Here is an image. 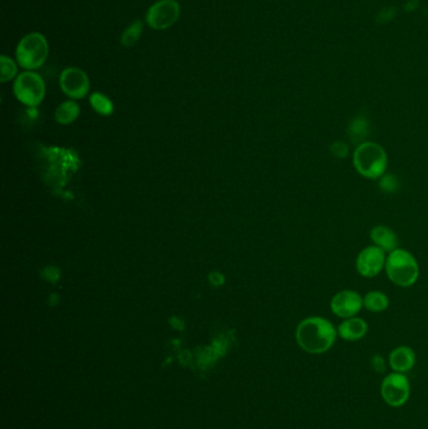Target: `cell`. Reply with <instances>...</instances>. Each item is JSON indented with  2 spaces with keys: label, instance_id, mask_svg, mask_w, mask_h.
Returning <instances> with one entry per match:
<instances>
[{
  "label": "cell",
  "instance_id": "cell-1",
  "mask_svg": "<svg viewBox=\"0 0 428 429\" xmlns=\"http://www.w3.org/2000/svg\"><path fill=\"white\" fill-rule=\"evenodd\" d=\"M338 331L333 324L323 317H305L298 324L296 339L298 345L309 354H323L333 348Z\"/></svg>",
  "mask_w": 428,
  "mask_h": 429
},
{
  "label": "cell",
  "instance_id": "cell-2",
  "mask_svg": "<svg viewBox=\"0 0 428 429\" xmlns=\"http://www.w3.org/2000/svg\"><path fill=\"white\" fill-rule=\"evenodd\" d=\"M353 167L367 180H379L387 174L388 155L385 149L376 142L359 143L352 157Z\"/></svg>",
  "mask_w": 428,
  "mask_h": 429
},
{
  "label": "cell",
  "instance_id": "cell-3",
  "mask_svg": "<svg viewBox=\"0 0 428 429\" xmlns=\"http://www.w3.org/2000/svg\"><path fill=\"white\" fill-rule=\"evenodd\" d=\"M49 42L40 31L28 33L15 48V61L24 70H37L45 66L49 57Z\"/></svg>",
  "mask_w": 428,
  "mask_h": 429
},
{
  "label": "cell",
  "instance_id": "cell-4",
  "mask_svg": "<svg viewBox=\"0 0 428 429\" xmlns=\"http://www.w3.org/2000/svg\"><path fill=\"white\" fill-rule=\"evenodd\" d=\"M384 271L388 279L399 287H411L420 278L417 259L407 250L399 248L387 255Z\"/></svg>",
  "mask_w": 428,
  "mask_h": 429
},
{
  "label": "cell",
  "instance_id": "cell-5",
  "mask_svg": "<svg viewBox=\"0 0 428 429\" xmlns=\"http://www.w3.org/2000/svg\"><path fill=\"white\" fill-rule=\"evenodd\" d=\"M13 91L22 105L36 108L45 100V80L36 70H23L14 81Z\"/></svg>",
  "mask_w": 428,
  "mask_h": 429
},
{
  "label": "cell",
  "instance_id": "cell-6",
  "mask_svg": "<svg viewBox=\"0 0 428 429\" xmlns=\"http://www.w3.org/2000/svg\"><path fill=\"white\" fill-rule=\"evenodd\" d=\"M181 17V4L177 0H158L146 12L145 22L153 31H166Z\"/></svg>",
  "mask_w": 428,
  "mask_h": 429
},
{
  "label": "cell",
  "instance_id": "cell-7",
  "mask_svg": "<svg viewBox=\"0 0 428 429\" xmlns=\"http://www.w3.org/2000/svg\"><path fill=\"white\" fill-rule=\"evenodd\" d=\"M411 394L407 377L403 373L392 372L384 378L381 384V396L384 402L390 407H402L407 403Z\"/></svg>",
  "mask_w": 428,
  "mask_h": 429
},
{
  "label": "cell",
  "instance_id": "cell-8",
  "mask_svg": "<svg viewBox=\"0 0 428 429\" xmlns=\"http://www.w3.org/2000/svg\"><path fill=\"white\" fill-rule=\"evenodd\" d=\"M59 86L70 100H82L89 93L91 81L89 75L83 69L67 67L59 75Z\"/></svg>",
  "mask_w": 428,
  "mask_h": 429
},
{
  "label": "cell",
  "instance_id": "cell-9",
  "mask_svg": "<svg viewBox=\"0 0 428 429\" xmlns=\"http://www.w3.org/2000/svg\"><path fill=\"white\" fill-rule=\"evenodd\" d=\"M387 253L374 245L362 250L356 259V269L362 278L372 279L381 274L385 268Z\"/></svg>",
  "mask_w": 428,
  "mask_h": 429
},
{
  "label": "cell",
  "instance_id": "cell-10",
  "mask_svg": "<svg viewBox=\"0 0 428 429\" xmlns=\"http://www.w3.org/2000/svg\"><path fill=\"white\" fill-rule=\"evenodd\" d=\"M363 309V298L354 290H340L330 299V310L342 319L357 317Z\"/></svg>",
  "mask_w": 428,
  "mask_h": 429
},
{
  "label": "cell",
  "instance_id": "cell-11",
  "mask_svg": "<svg viewBox=\"0 0 428 429\" xmlns=\"http://www.w3.org/2000/svg\"><path fill=\"white\" fill-rule=\"evenodd\" d=\"M338 336L346 342H357L363 339L368 333V324L365 319L358 317L344 319L337 328Z\"/></svg>",
  "mask_w": 428,
  "mask_h": 429
},
{
  "label": "cell",
  "instance_id": "cell-12",
  "mask_svg": "<svg viewBox=\"0 0 428 429\" xmlns=\"http://www.w3.org/2000/svg\"><path fill=\"white\" fill-rule=\"evenodd\" d=\"M369 239L374 246L383 250L384 253H392L398 249V236L396 232L384 225H376L369 231Z\"/></svg>",
  "mask_w": 428,
  "mask_h": 429
},
{
  "label": "cell",
  "instance_id": "cell-13",
  "mask_svg": "<svg viewBox=\"0 0 428 429\" xmlns=\"http://www.w3.org/2000/svg\"><path fill=\"white\" fill-rule=\"evenodd\" d=\"M390 367L396 373H407L415 367V350L407 345L393 349L390 354Z\"/></svg>",
  "mask_w": 428,
  "mask_h": 429
},
{
  "label": "cell",
  "instance_id": "cell-14",
  "mask_svg": "<svg viewBox=\"0 0 428 429\" xmlns=\"http://www.w3.org/2000/svg\"><path fill=\"white\" fill-rule=\"evenodd\" d=\"M390 306V298L379 290L367 292L363 296V308L371 313H383Z\"/></svg>",
  "mask_w": 428,
  "mask_h": 429
},
{
  "label": "cell",
  "instance_id": "cell-15",
  "mask_svg": "<svg viewBox=\"0 0 428 429\" xmlns=\"http://www.w3.org/2000/svg\"><path fill=\"white\" fill-rule=\"evenodd\" d=\"M81 112L79 105L75 100H66L56 110V121L59 125H70L75 122Z\"/></svg>",
  "mask_w": 428,
  "mask_h": 429
},
{
  "label": "cell",
  "instance_id": "cell-16",
  "mask_svg": "<svg viewBox=\"0 0 428 429\" xmlns=\"http://www.w3.org/2000/svg\"><path fill=\"white\" fill-rule=\"evenodd\" d=\"M144 22L136 19L131 24L126 27L120 37V43L123 48H131L139 40V37L144 33Z\"/></svg>",
  "mask_w": 428,
  "mask_h": 429
},
{
  "label": "cell",
  "instance_id": "cell-17",
  "mask_svg": "<svg viewBox=\"0 0 428 429\" xmlns=\"http://www.w3.org/2000/svg\"><path fill=\"white\" fill-rule=\"evenodd\" d=\"M20 64L13 59L12 57L1 54L0 56V82L8 83V82L15 81V78L20 75L18 73Z\"/></svg>",
  "mask_w": 428,
  "mask_h": 429
},
{
  "label": "cell",
  "instance_id": "cell-18",
  "mask_svg": "<svg viewBox=\"0 0 428 429\" xmlns=\"http://www.w3.org/2000/svg\"><path fill=\"white\" fill-rule=\"evenodd\" d=\"M89 103L93 107L95 112L100 113L102 116H109L114 112V103L106 94L100 93V92L91 94Z\"/></svg>",
  "mask_w": 428,
  "mask_h": 429
},
{
  "label": "cell",
  "instance_id": "cell-19",
  "mask_svg": "<svg viewBox=\"0 0 428 429\" xmlns=\"http://www.w3.org/2000/svg\"><path fill=\"white\" fill-rule=\"evenodd\" d=\"M349 133H351L353 142L360 141L368 133V122L363 117L354 119L349 127Z\"/></svg>",
  "mask_w": 428,
  "mask_h": 429
},
{
  "label": "cell",
  "instance_id": "cell-20",
  "mask_svg": "<svg viewBox=\"0 0 428 429\" xmlns=\"http://www.w3.org/2000/svg\"><path fill=\"white\" fill-rule=\"evenodd\" d=\"M379 187L385 193H396L399 188V180L393 174H384L379 179Z\"/></svg>",
  "mask_w": 428,
  "mask_h": 429
},
{
  "label": "cell",
  "instance_id": "cell-21",
  "mask_svg": "<svg viewBox=\"0 0 428 429\" xmlns=\"http://www.w3.org/2000/svg\"><path fill=\"white\" fill-rule=\"evenodd\" d=\"M330 152H332V155L338 157V158H346L348 156V147H346V143L335 142L330 146Z\"/></svg>",
  "mask_w": 428,
  "mask_h": 429
},
{
  "label": "cell",
  "instance_id": "cell-22",
  "mask_svg": "<svg viewBox=\"0 0 428 429\" xmlns=\"http://www.w3.org/2000/svg\"><path fill=\"white\" fill-rule=\"evenodd\" d=\"M372 367H373L376 372L382 373V372H384V368H385V361H384L383 358L381 355H374L372 358Z\"/></svg>",
  "mask_w": 428,
  "mask_h": 429
}]
</instances>
